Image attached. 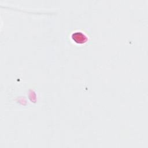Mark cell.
I'll list each match as a JSON object with an SVG mask.
<instances>
[{
  "mask_svg": "<svg viewBox=\"0 0 148 148\" xmlns=\"http://www.w3.org/2000/svg\"><path fill=\"white\" fill-rule=\"evenodd\" d=\"M72 38L76 42L78 43H83L87 40L86 36L80 32H77L73 34Z\"/></svg>",
  "mask_w": 148,
  "mask_h": 148,
  "instance_id": "obj_1",
  "label": "cell"
}]
</instances>
